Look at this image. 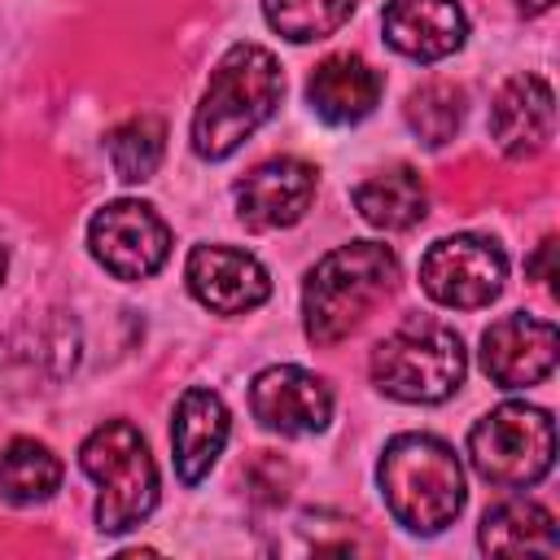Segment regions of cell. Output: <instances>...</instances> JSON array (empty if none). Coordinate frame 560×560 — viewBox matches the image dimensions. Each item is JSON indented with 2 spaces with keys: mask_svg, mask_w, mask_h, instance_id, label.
I'll use <instances>...</instances> for the list:
<instances>
[{
  "mask_svg": "<svg viewBox=\"0 0 560 560\" xmlns=\"http://www.w3.org/2000/svg\"><path fill=\"white\" fill-rule=\"evenodd\" d=\"M284 70L262 44H232L192 109V149L206 162L232 158L280 105Z\"/></svg>",
  "mask_w": 560,
  "mask_h": 560,
  "instance_id": "obj_1",
  "label": "cell"
},
{
  "mask_svg": "<svg viewBox=\"0 0 560 560\" xmlns=\"http://www.w3.org/2000/svg\"><path fill=\"white\" fill-rule=\"evenodd\" d=\"M398 289V258L381 241H350L328 249L302 284V328L315 346L346 341Z\"/></svg>",
  "mask_w": 560,
  "mask_h": 560,
  "instance_id": "obj_2",
  "label": "cell"
},
{
  "mask_svg": "<svg viewBox=\"0 0 560 560\" xmlns=\"http://www.w3.org/2000/svg\"><path fill=\"white\" fill-rule=\"evenodd\" d=\"M376 486L389 516L411 534H442L464 512V464L455 446L433 433H398L389 438Z\"/></svg>",
  "mask_w": 560,
  "mask_h": 560,
  "instance_id": "obj_3",
  "label": "cell"
},
{
  "mask_svg": "<svg viewBox=\"0 0 560 560\" xmlns=\"http://www.w3.org/2000/svg\"><path fill=\"white\" fill-rule=\"evenodd\" d=\"M368 372L381 394L398 402H446L468 372L464 341L442 319H402L389 337L376 341Z\"/></svg>",
  "mask_w": 560,
  "mask_h": 560,
  "instance_id": "obj_4",
  "label": "cell"
},
{
  "mask_svg": "<svg viewBox=\"0 0 560 560\" xmlns=\"http://www.w3.org/2000/svg\"><path fill=\"white\" fill-rule=\"evenodd\" d=\"M83 472L96 481V529L127 534L158 508V464L131 420L96 424L79 446Z\"/></svg>",
  "mask_w": 560,
  "mask_h": 560,
  "instance_id": "obj_5",
  "label": "cell"
},
{
  "mask_svg": "<svg viewBox=\"0 0 560 560\" xmlns=\"http://www.w3.org/2000/svg\"><path fill=\"white\" fill-rule=\"evenodd\" d=\"M468 459L490 486L529 490L556 464V424L534 402H499L468 429Z\"/></svg>",
  "mask_w": 560,
  "mask_h": 560,
  "instance_id": "obj_6",
  "label": "cell"
},
{
  "mask_svg": "<svg viewBox=\"0 0 560 560\" xmlns=\"http://www.w3.org/2000/svg\"><path fill=\"white\" fill-rule=\"evenodd\" d=\"M508 280V254L490 236L455 232L424 249L420 258V284L438 306L451 311H477L490 306L503 293Z\"/></svg>",
  "mask_w": 560,
  "mask_h": 560,
  "instance_id": "obj_7",
  "label": "cell"
},
{
  "mask_svg": "<svg viewBox=\"0 0 560 560\" xmlns=\"http://www.w3.org/2000/svg\"><path fill=\"white\" fill-rule=\"evenodd\" d=\"M88 249L92 258L118 276V280H149L171 258V228L162 214L144 201L118 197L105 201L88 223Z\"/></svg>",
  "mask_w": 560,
  "mask_h": 560,
  "instance_id": "obj_8",
  "label": "cell"
},
{
  "mask_svg": "<svg viewBox=\"0 0 560 560\" xmlns=\"http://www.w3.org/2000/svg\"><path fill=\"white\" fill-rule=\"evenodd\" d=\"M249 411L262 429H271L280 438L319 433L332 420V389L324 385V376H315L298 363H276L254 376Z\"/></svg>",
  "mask_w": 560,
  "mask_h": 560,
  "instance_id": "obj_9",
  "label": "cell"
},
{
  "mask_svg": "<svg viewBox=\"0 0 560 560\" xmlns=\"http://www.w3.org/2000/svg\"><path fill=\"white\" fill-rule=\"evenodd\" d=\"M236 219L249 232L293 228L315 201V166L302 158H267L236 188Z\"/></svg>",
  "mask_w": 560,
  "mask_h": 560,
  "instance_id": "obj_10",
  "label": "cell"
},
{
  "mask_svg": "<svg viewBox=\"0 0 560 560\" xmlns=\"http://www.w3.org/2000/svg\"><path fill=\"white\" fill-rule=\"evenodd\" d=\"M188 293L214 315H245L267 302V267L236 245H197L184 262Z\"/></svg>",
  "mask_w": 560,
  "mask_h": 560,
  "instance_id": "obj_11",
  "label": "cell"
},
{
  "mask_svg": "<svg viewBox=\"0 0 560 560\" xmlns=\"http://www.w3.org/2000/svg\"><path fill=\"white\" fill-rule=\"evenodd\" d=\"M481 368L503 389H525L551 376L556 368V324L525 311L494 319L481 332Z\"/></svg>",
  "mask_w": 560,
  "mask_h": 560,
  "instance_id": "obj_12",
  "label": "cell"
},
{
  "mask_svg": "<svg viewBox=\"0 0 560 560\" xmlns=\"http://www.w3.org/2000/svg\"><path fill=\"white\" fill-rule=\"evenodd\" d=\"M490 136L503 158H534L556 136V96L538 74H516L490 105Z\"/></svg>",
  "mask_w": 560,
  "mask_h": 560,
  "instance_id": "obj_13",
  "label": "cell"
},
{
  "mask_svg": "<svg viewBox=\"0 0 560 560\" xmlns=\"http://www.w3.org/2000/svg\"><path fill=\"white\" fill-rule=\"evenodd\" d=\"M385 44L411 61H442L464 48L468 18L455 0H389L381 13Z\"/></svg>",
  "mask_w": 560,
  "mask_h": 560,
  "instance_id": "obj_14",
  "label": "cell"
},
{
  "mask_svg": "<svg viewBox=\"0 0 560 560\" xmlns=\"http://www.w3.org/2000/svg\"><path fill=\"white\" fill-rule=\"evenodd\" d=\"M228 429H232L228 407L214 389L192 385L179 394L175 420H171V451H175V472L184 486H197L214 468V459L228 442Z\"/></svg>",
  "mask_w": 560,
  "mask_h": 560,
  "instance_id": "obj_15",
  "label": "cell"
},
{
  "mask_svg": "<svg viewBox=\"0 0 560 560\" xmlns=\"http://www.w3.org/2000/svg\"><path fill=\"white\" fill-rule=\"evenodd\" d=\"M306 101H311V109L324 122L350 127V122H359V118H368L376 109V101H381V74L363 57H354V52H332V57H324L311 70Z\"/></svg>",
  "mask_w": 560,
  "mask_h": 560,
  "instance_id": "obj_16",
  "label": "cell"
},
{
  "mask_svg": "<svg viewBox=\"0 0 560 560\" xmlns=\"http://www.w3.org/2000/svg\"><path fill=\"white\" fill-rule=\"evenodd\" d=\"M477 547L486 556H556V516L534 499H503L481 516Z\"/></svg>",
  "mask_w": 560,
  "mask_h": 560,
  "instance_id": "obj_17",
  "label": "cell"
},
{
  "mask_svg": "<svg viewBox=\"0 0 560 560\" xmlns=\"http://www.w3.org/2000/svg\"><path fill=\"white\" fill-rule=\"evenodd\" d=\"M354 210L381 232H407L429 214V188L411 166H389L350 192Z\"/></svg>",
  "mask_w": 560,
  "mask_h": 560,
  "instance_id": "obj_18",
  "label": "cell"
},
{
  "mask_svg": "<svg viewBox=\"0 0 560 560\" xmlns=\"http://www.w3.org/2000/svg\"><path fill=\"white\" fill-rule=\"evenodd\" d=\"M61 486V459L35 442V438H13L0 451V499L13 508H31L52 499Z\"/></svg>",
  "mask_w": 560,
  "mask_h": 560,
  "instance_id": "obj_19",
  "label": "cell"
},
{
  "mask_svg": "<svg viewBox=\"0 0 560 560\" xmlns=\"http://www.w3.org/2000/svg\"><path fill=\"white\" fill-rule=\"evenodd\" d=\"M105 153H109V166L122 184H144L153 179L162 153H166V127L158 114H131L127 122H118L109 136H105Z\"/></svg>",
  "mask_w": 560,
  "mask_h": 560,
  "instance_id": "obj_20",
  "label": "cell"
},
{
  "mask_svg": "<svg viewBox=\"0 0 560 560\" xmlns=\"http://www.w3.org/2000/svg\"><path fill=\"white\" fill-rule=\"evenodd\" d=\"M354 13V0H262V18L289 44H315L341 31Z\"/></svg>",
  "mask_w": 560,
  "mask_h": 560,
  "instance_id": "obj_21",
  "label": "cell"
},
{
  "mask_svg": "<svg viewBox=\"0 0 560 560\" xmlns=\"http://www.w3.org/2000/svg\"><path fill=\"white\" fill-rule=\"evenodd\" d=\"M407 127L416 131V140H424L429 149H442L459 122H464V88L446 83V79H433V83H420L411 96H407Z\"/></svg>",
  "mask_w": 560,
  "mask_h": 560,
  "instance_id": "obj_22",
  "label": "cell"
},
{
  "mask_svg": "<svg viewBox=\"0 0 560 560\" xmlns=\"http://www.w3.org/2000/svg\"><path fill=\"white\" fill-rule=\"evenodd\" d=\"M551 254H556V241L547 236V241L538 245V254L529 258V271H534V276H538L542 284H551V280H556V271H551Z\"/></svg>",
  "mask_w": 560,
  "mask_h": 560,
  "instance_id": "obj_23",
  "label": "cell"
},
{
  "mask_svg": "<svg viewBox=\"0 0 560 560\" xmlns=\"http://www.w3.org/2000/svg\"><path fill=\"white\" fill-rule=\"evenodd\" d=\"M556 0H516V9L525 13V18H538V13H547Z\"/></svg>",
  "mask_w": 560,
  "mask_h": 560,
  "instance_id": "obj_24",
  "label": "cell"
},
{
  "mask_svg": "<svg viewBox=\"0 0 560 560\" xmlns=\"http://www.w3.org/2000/svg\"><path fill=\"white\" fill-rule=\"evenodd\" d=\"M4 271H9V245H4V236H0V284H4Z\"/></svg>",
  "mask_w": 560,
  "mask_h": 560,
  "instance_id": "obj_25",
  "label": "cell"
}]
</instances>
